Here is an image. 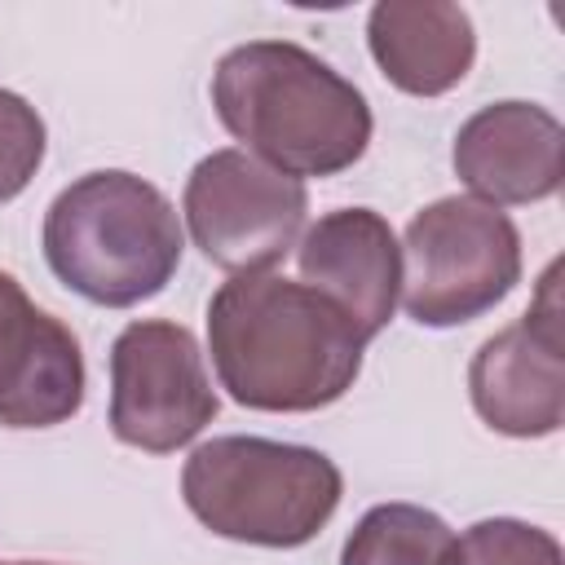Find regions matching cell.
I'll list each match as a JSON object with an SVG mask.
<instances>
[{
  "mask_svg": "<svg viewBox=\"0 0 565 565\" xmlns=\"http://www.w3.org/2000/svg\"><path fill=\"white\" fill-rule=\"evenodd\" d=\"M207 349L221 388L238 406L296 415L353 388L366 340L327 296L265 269L216 287Z\"/></svg>",
  "mask_w": 565,
  "mask_h": 565,
  "instance_id": "1",
  "label": "cell"
},
{
  "mask_svg": "<svg viewBox=\"0 0 565 565\" xmlns=\"http://www.w3.org/2000/svg\"><path fill=\"white\" fill-rule=\"evenodd\" d=\"M212 106L230 137L287 177H335L366 154L371 106L318 53L247 40L216 62Z\"/></svg>",
  "mask_w": 565,
  "mask_h": 565,
  "instance_id": "2",
  "label": "cell"
},
{
  "mask_svg": "<svg viewBox=\"0 0 565 565\" xmlns=\"http://www.w3.org/2000/svg\"><path fill=\"white\" fill-rule=\"evenodd\" d=\"M185 252L177 207L150 181L106 168L71 181L44 212V260L84 300L128 309L159 296Z\"/></svg>",
  "mask_w": 565,
  "mask_h": 565,
  "instance_id": "3",
  "label": "cell"
},
{
  "mask_svg": "<svg viewBox=\"0 0 565 565\" xmlns=\"http://www.w3.org/2000/svg\"><path fill=\"white\" fill-rule=\"evenodd\" d=\"M340 468L309 446L212 437L181 468L185 508L221 539L300 547L340 508Z\"/></svg>",
  "mask_w": 565,
  "mask_h": 565,
  "instance_id": "4",
  "label": "cell"
},
{
  "mask_svg": "<svg viewBox=\"0 0 565 565\" xmlns=\"http://www.w3.org/2000/svg\"><path fill=\"white\" fill-rule=\"evenodd\" d=\"M402 309L419 327H459L490 313L521 278V234L481 199H437L402 238Z\"/></svg>",
  "mask_w": 565,
  "mask_h": 565,
  "instance_id": "5",
  "label": "cell"
},
{
  "mask_svg": "<svg viewBox=\"0 0 565 565\" xmlns=\"http://www.w3.org/2000/svg\"><path fill=\"white\" fill-rule=\"evenodd\" d=\"M181 212L194 247L212 265L230 274H265L296 247L309 194L305 181L247 150H212L194 163Z\"/></svg>",
  "mask_w": 565,
  "mask_h": 565,
  "instance_id": "6",
  "label": "cell"
},
{
  "mask_svg": "<svg viewBox=\"0 0 565 565\" xmlns=\"http://www.w3.org/2000/svg\"><path fill=\"white\" fill-rule=\"evenodd\" d=\"M199 340L181 322H128L110 349V433L124 446L168 455L216 415Z\"/></svg>",
  "mask_w": 565,
  "mask_h": 565,
  "instance_id": "7",
  "label": "cell"
},
{
  "mask_svg": "<svg viewBox=\"0 0 565 565\" xmlns=\"http://www.w3.org/2000/svg\"><path fill=\"white\" fill-rule=\"evenodd\" d=\"M556 274L561 265L543 274L525 318L490 335L468 366L472 406L494 433L547 437L565 419V331Z\"/></svg>",
  "mask_w": 565,
  "mask_h": 565,
  "instance_id": "8",
  "label": "cell"
},
{
  "mask_svg": "<svg viewBox=\"0 0 565 565\" xmlns=\"http://www.w3.org/2000/svg\"><path fill=\"white\" fill-rule=\"evenodd\" d=\"M84 406V353L75 331L35 309L0 269V424L53 428Z\"/></svg>",
  "mask_w": 565,
  "mask_h": 565,
  "instance_id": "9",
  "label": "cell"
},
{
  "mask_svg": "<svg viewBox=\"0 0 565 565\" xmlns=\"http://www.w3.org/2000/svg\"><path fill=\"white\" fill-rule=\"evenodd\" d=\"M305 287L327 296L362 340L380 335L397 309L402 252L388 221L371 207H340L318 216L296 252Z\"/></svg>",
  "mask_w": 565,
  "mask_h": 565,
  "instance_id": "10",
  "label": "cell"
},
{
  "mask_svg": "<svg viewBox=\"0 0 565 565\" xmlns=\"http://www.w3.org/2000/svg\"><path fill=\"white\" fill-rule=\"evenodd\" d=\"M450 159L481 203H539L561 190L565 132L556 115L534 102H494L463 119Z\"/></svg>",
  "mask_w": 565,
  "mask_h": 565,
  "instance_id": "11",
  "label": "cell"
},
{
  "mask_svg": "<svg viewBox=\"0 0 565 565\" xmlns=\"http://www.w3.org/2000/svg\"><path fill=\"white\" fill-rule=\"evenodd\" d=\"M366 40L384 79L415 97L455 88L477 57L472 18L446 0H384L371 9Z\"/></svg>",
  "mask_w": 565,
  "mask_h": 565,
  "instance_id": "12",
  "label": "cell"
},
{
  "mask_svg": "<svg viewBox=\"0 0 565 565\" xmlns=\"http://www.w3.org/2000/svg\"><path fill=\"white\" fill-rule=\"evenodd\" d=\"M340 565H459V534L419 503H380L344 539Z\"/></svg>",
  "mask_w": 565,
  "mask_h": 565,
  "instance_id": "13",
  "label": "cell"
},
{
  "mask_svg": "<svg viewBox=\"0 0 565 565\" xmlns=\"http://www.w3.org/2000/svg\"><path fill=\"white\" fill-rule=\"evenodd\" d=\"M459 565H561V543L539 525L494 516L468 525L459 539Z\"/></svg>",
  "mask_w": 565,
  "mask_h": 565,
  "instance_id": "14",
  "label": "cell"
},
{
  "mask_svg": "<svg viewBox=\"0 0 565 565\" xmlns=\"http://www.w3.org/2000/svg\"><path fill=\"white\" fill-rule=\"evenodd\" d=\"M44 159V119L35 106L0 88V203L18 199Z\"/></svg>",
  "mask_w": 565,
  "mask_h": 565,
  "instance_id": "15",
  "label": "cell"
},
{
  "mask_svg": "<svg viewBox=\"0 0 565 565\" xmlns=\"http://www.w3.org/2000/svg\"><path fill=\"white\" fill-rule=\"evenodd\" d=\"M0 565H53V561H0Z\"/></svg>",
  "mask_w": 565,
  "mask_h": 565,
  "instance_id": "16",
  "label": "cell"
}]
</instances>
